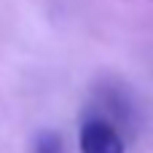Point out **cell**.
<instances>
[{
  "instance_id": "2",
  "label": "cell",
  "mask_w": 153,
  "mask_h": 153,
  "mask_svg": "<svg viewBox=\"0 0 153 153\" xmlns=\"http://www.w3.org/2000/svg\"><path fill=\"white\" fill-rule=\"evenodd\" d=\"M97 102L108 110V121L113 126H129L134 121V100L124 86H118V83L100 86L97 89Z\"/></svg>"
},
{
  "instance_id": "1",
  "label": "cell",
  "mask_w": 153,
  "mask_h": 153,
  "mask_svg": "<svg viewBox=\"0 0 153 153\" xmlns=\"http://www.w3.org/2000/svg\"><path fill=\"white\" fill-rule=\"evenodd\" d=\"M78 148L81 153H126V143L121 137V129L113 126L108 118L89 116L81 124Z\"/></svg>"
},
{
  "instance_id": "3",
  "label": "cell",
  "mask_w": 153,
  "mask_h": 153,
  "mask_svg": "<svg viewBox=\"0 0 153 153\" xmlns=\"http://www.w3.org/2000/svg\"><path fill=\"white\" fill-rule=\"evenodd\" d=\"M32 153H62V137L56 132H38L32 140Z\"/></svg>"
}]
</instances>
